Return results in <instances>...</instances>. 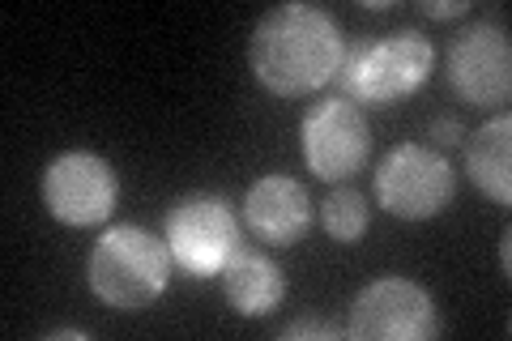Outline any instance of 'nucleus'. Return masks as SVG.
Returning a JSON list of instances; mask_svg holds the SVG:
<instances>
[{
  "label": "nucleus",
  "mask_w": 512,
  "mask_h": 341,
  "mask_svg": "<svg viewBox=\"0 0 512 341\" xmlns=\"http://www.w3.org/2000/svg\"><path fill=\"white\" fill-rule=\"evenodd\" d=\"M436 303L419 282L380 278L350 307V337L359 341H427L436 337Z\"/></svg>",
  "instance_id": "423d86ee"
},
{
  "label": "nucleus",
  "mask_w": 512,
  "mask_h": 341,
  "mask_svg": "<svg viewBox=\"0 0 512 341\" xmlns=\"http://www.w3.org/2000/svg\"><path fill=\"white\" fill-rule=\"evenodd\" d=\"M431 137H436L440 145H457L461 141V124L444 116V120H436V128H431Z\"/></svg>",
  "instance_id": "dca6fc26"
},
{
  "label": "nucleus",
  "mask_w": 512,
  "mask_h": 341,
  "mask_svg": "<svg viewBox=\"0 0 512 341\" xmlns=\"http://www.w3.org/2000/svg\"><path fill=\"white\" fill-rule=\"evenodd\" d=\"M282 337H286V341H299V337H325V341H338L342 333H338V329H329V324H316V320H299V324H286Z\"/></svg>",
  "instance_id": "4468645a"
},
{
  "label": "nucleus",
  "mask_w": 512,
  "mask_h": 341,
  "mask_svg": "<svg viewBox=\"0 0 512 341\" xmlns=\"http://www.w3.org/2000/svg\"><path fill=\"white\" fill-rule=\"evenodd\" d=\"M171 261L192 278H214L239 248V222L222 197H184L167 214Z\"/></svg>",
  "instance_id": "20e7f679"
},
{
  "label": "nucleus",
  "mask_w": 512,
  "mask_h": 341,
  "mask_svg": "<svg viewBox=\"0 0 512 341\" xmlns=\"http://www.w3.org/2000/svg\"><path fill=\"white\" fill-rule=\"evenodd\" d=\"M427 18H461V13H470V0H448V5H436V0H423L419 5Z\"/></svg>",
  "instance_id": "2eb2a0df"
},
{
  "label": "nucleus",
  "mask_w": 512,
  "mask_h": 341,
  "mask_svg": "<svg viewBox=\"0 0 512 341\" xmlns=\"http://www.w3.org/2000/svg\"><path fill=\"white\" fill-rule=\"evenodd\" d=\"M372 154V128L350 99L316 103L303 116V158L320 180H350Z\"/></svg>",
  "instance_id": "0eeeda50"
},
{
  "label": "nucleus",
  "mask_w": 512,
  "mask_h": 341,
  "mask_svg": "<svg viewBox=\"0 0 512 341\" xmlns=\"http://www.w3.org/2000/svg\"><path fill=\"white\" fill-rule=\"evenodd\" d=\"M47 209L69 226H94L116 205V175L99 154H64L43 175Z\"/></svg>",
  "instance_id": "1a4fd4ad"
},
{
  "label": "nucleus",
  "mask_w": 512,
  "mask_h": 341,
  "mask_svg": "<svg viewBox=\"0 0 512 341\" xmlns=\"http://www.w3.org/2000/svg\"><path fill=\"white\" fill-rule=\"evenodd\" d=\"M508 137H512V120L500 116L483 124L466 145V171L470 180L487 192L491 201L508 205L512 201V175H508Z\"/></svg>",
  "instance_id": "f8f14e48"
},
{
  "label": "nucleus",
  "mask_w": 512,
  "mask_h": 341,
  "mask_svg": "<svg viewBox=\"0 0 512 341\" xmlns=\"http://www.w3.org/2000/svg\"><path fill=\"white\" fill-rule=\"evenodd\" d=\"M325 231L338 239V243H359L367 231V201L359 188H338L333 197L325 201Z\"/></svg>",
  "instance_id": "ddd939ff"
},
{
  "label": "nucleus",
  "mask_w": 512,
  "mask_h": 341,
  "mask_svg": "<svg viewBox=\"0 0 512 341\" xmlns=\"http://www.w3.org/2000/svg\"><path fill=\"white\" fill-rule=\"evenodd\" d=\"M508 231H504V239H500V265H504V273H508V256H512V248H508Z\"/></svg>",
  "instance_id": "f3484780"
},
{
  "label": "nucleus",
  "mask_w": 512,
  "mask_h": 341,
  "mask_svg": "<svg viewBox=\"0 0 512 341\" xmlns=\"http://www.w3.org/2000/svg\"><path fill=\"white\" fill-rule=\"evenodd\" d=\"M244 214H248V226L265 243H299L303 231L312 222V201L303 184H295L291 175H265L248 188V201H244Z\"/></svg>",
  "instance_id": "9d476101"
},
{
  "label": "nucleus",
  "mask_w": 512,
  "mask_h": 341,
  "mask_svg": "<svg viewBox=\"0 0 512 341\" xmlns=\"http://www.w3.org/2000/svg\"><path fill=\"white\" fill-rule=\"evenodd\" d=\"M90 290L116 312H141L167 290L171 248L141 226H116L90 252Z\"/></svg>",
  "instance_id": "f03ea898"
},
{
  "label": "nucleus",
  "mask_w": 512,
  "mask_h": 341,
  "mask_svg": "<svg viewBox=\"0 0 512 341\" xmlns=\"http://www.w3.org/2000/svg\"><path fill=\"white\" fill-rule=\"evenodd\" d=\"M376 197L406 222L436 218L453 201V167L427 145H397L376 171Z\"/></svg>",
  "instance_id": "39448f33"
},
{
  "label": "nucleus",
  "mask_w": 512,
  "mask_h": 341,
  "mask_svg": "<svg viewBox=\"0 0 512 341\" xmlns=\"http://www.w3.org/2000/svg\"><path fill=\"white\" fill-rule=\"evenodd\" d=\"M431 60H436L431 56V43L419 30H393V35L359 43L338 69V81H342L346 99L384 107L419 90L431 73Z\"/></svg>",
  "instance_id": "7ed1b4c3"
},
{
  "label": "nucleus",
  "mask_w": 512,
  "mask_h": 341,
  "mask_svg": "<svg viewBox=\"0 0 512 341\" xmlns=\"http://www.w3.org/2000/svg\"><path fill=\"white\" fill-rule=\"evenodd\" d=\"M222 290H227V303L239 316H269L282 303L286 282L282 269L265 252L235 248V256L222 265Z\"/></svg>",
  "instance_id": "9b49d317"
},
{
  "label": "nucleus",
  "mask_w": 512,
  "mask_h": 341,
  "mask_svg": "<svg viewBox=\"0 0 512 341\" xmlns=\"http://www.w3.org/2000/svg\"><path fill=\"white\" fill-rule=\"evenodd\" d=\"M448 81L474 107H495L512 90V47L495 22H478L448 47Z\"/></svg>",
  "instance_id": "6e6552de"
},
{
  "label": "nucleus",
  "mask_w": 512,
  "mask_h": 341,
  "mask_svg": "<svg viewBox=\"0 0 512 341\" xmlns=\"http://www.w3.org/2000/svg\"><path fill=\"white\" fill-rule=\"evenodd\" d=\"M248 60L265 90L295 99V94H312L329 77H338L342 35L333 18L312 5H278L256 22Z\"/></svg>",
  "instance_id": "f257e3e1"
}]
</instances>
